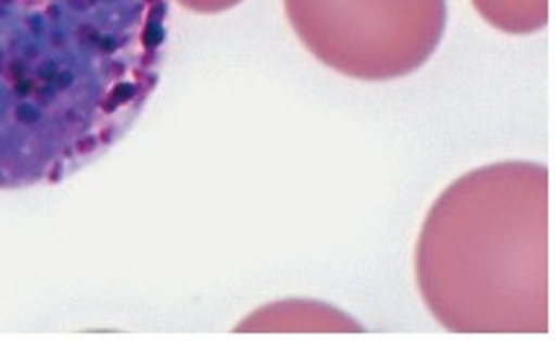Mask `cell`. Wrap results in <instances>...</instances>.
<instances>
[{"label": "cell", "instance_id": "277c9868", "mask_svg": "<svg viewBox=\"0 0 556 341\" xmlns=\"http://www.w3.org/2000/svg\"><path fill=\"white\" fill-rule=\"evenodd\" d=\"M363 326L334 305L318 300H277L251 313L236 333H361Z\"/></svg>", "mask_w": 556, "mask_h": 341}, {"label": "cell", "instance_id": "8992f818", "mask_svg": "<svg viewBox=\"0 0 556 341\" xmlns=\"http://www.w3.org/2000/svg\"><path fill=\"white\" fill-rule=\"evenodd\" d=\"M179 5H185L187 11H194V13H223V11H230L236 9V5H241L243 0H176Z\"/></svg>", "mask_w": 556, "mask_h": 341}, {"label": "cell", "instance_id": "7a4b0ae2", "mask_svg": "<svg viewBox=\"0 0 556 341\" xmlns=\"http://www.w3.org/2000/svg\"><path fill=\"white\" fill-rule=\"evenodd\" d=\"M548 168L505 161L458 176L427 210L415 279L451 333H548Z\"/></svg>", "mask_w": 556, "mask_h": 341}, {"label": "cell", "instance_id": "6da1fadb", "mask_svg": "<svg viewBox=\"0 0 556 341\" xmlns=\"http://www.w3.org/2000/svg\"><path fill=\"white\" fill-rule=\"evenodd\" d=\"M172 0H0V192L76 176L159 88Z\"/></svg>", "mask_w": 556, "mask_h": 341}, {"label": "cell", "instance_id": "3957f363", "mask_svg": "<svg viewBox=\"0 0 556 341\" xmlns=\"http://www.w3.org/2000/svg\"><path fill=\"white\" fill-rule=\"evenodd\" d=\"M298 42L321 65L389 84L417 73L438 52L447 26L445 0H282Z\"/></svg>", "mask_w": 556, "mask_h": 341}, {"label": "cell", "instance_id": "5b68a950", "mask_svg": "<svg viewBox=\"0 0 556 341\" xmlns=\"http://www.w3.org/2000/svg\"><path fill=\"white\" fill-rule=\"evenodd\" d=\"M471 5L492 29L526 37L548 24V0H471Z\"/></svg>", "mask_w": 556, "mask_h": 341}]
</instances>
